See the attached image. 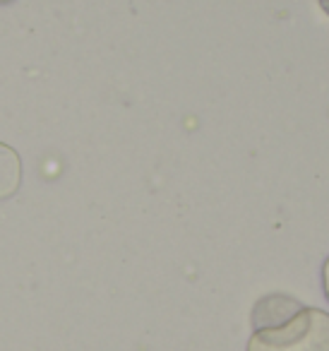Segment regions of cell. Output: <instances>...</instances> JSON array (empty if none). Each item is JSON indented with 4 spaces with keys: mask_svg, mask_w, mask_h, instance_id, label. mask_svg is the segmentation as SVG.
I'll return each mask as SVG.
<instances>
[{
    "mask_svg": "<svg viewBox=\"0 0 329 351\" xmlns=\"http://www.w3.org/2000/svg\"><path fill=\"white\" fill-rule=\"evenodd\" d=\"M247 351H329V313L300 308L281 325L252 332Z\"/></svg>",
    "mask_w": 329,
    "mask_h": 351,
    "instance_id": "cell-1",
    "label": "cell"
},
{
    "mask_svg": "<svg viewBox=\"0 0 329 351\" xmlns=\"http://www.w3.org/2000/svg\"><path fill=\"white\" fill-rule=\"evenodd\" d=\"M322 287H324V296H327V301H329V258L322 267Z\"/></svg>",
    "mask_w": 329,
    "mask_h": 351,
    "instance_id": "cell-3",
    "label": "cell"
},
{
    "mask_svg": "<svg viewBox=\"0 0 329 351\" xmlns=\"http://www.w3.org/2000/svg\"><path fill=\"white\" fill-rule=\"evenodd\" d=\"M22 183V161L12 147L0 142V200L12 197Z\"/></svg>",
    "mask_w": 329,
    "mask_h": 351,
    "instance_id": "cell-2",
    "label": "cell"
},
{
    "mask_svg": "<svg viewBox=\"0 0 329 351\" xmlns=\"http://www.w3.org/2000/svg\"><path fill=\"white\" fill-rule=\"evenodd\" d=\"M319 5H322V10L329 15V0H319Z\"/></svg>",
    "mask_w": 329,
    "mask_h": 351,
    "instance_id": "cell-4",
    "label": "cell"
}]
</instances>
